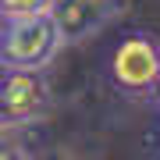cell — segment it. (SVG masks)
Instances as JSON below:
<instances>
[{
    "mask_svg": "<svg viewBox=\"0 0 160 160\" xmlns=\"http://www.w3.org/2000/svg\"><path fill=\"white\" fill-rule=\"evenodd\" d=\"M61 46H64V39L50 14L4 18V25H0V68L43 71L61 53Z\"/></svg>",
    "mask_w": 160,
    "mask_h": 160,
    "instance_id": "1",
    "label": "cell"
},
{
    "mask_svg": "<svg viewBox=\"0 0 160 160\" xmlns=\"http://www.w3.org/2000/svg\"><path fill=\"white\" fill-rule=\"evenodd\" d=\"M110 82L128 96H146L160 82V39L149 32H128L107 61Z\"/></svg>",
    "mask_w": 160,
    "mask_h": 160,
    "instance_id": "2",
    "label": "cell"
},
{
    "mask_svg": "<svg viewBox=\"0 0 160 160\" xmlns=\"http://www.w3.org/2000/svg\"><path fill=\"white\" fill-rule=\"evenodd\" d=\"M4 128H22L50 110V82L43 71L4 68Z\"/></svg>",
    "mask_w": 160,
    "mask_h": 160,
    "instance_id": "3",
    "label": "cell"
},
{
    "mask_svg": "<svg viewBox=\"0 0 160 160\" xmlns=\"http://www.w3.org/2000/svg\"><path fill=\"white\" fill-rule=\"evenodd\" d=\"M118 7L121 0H53L50 18L57 22V32L64 43H82L96 36L118 14Z\"/></svg>",
    "mask_w": 160,
    "mask_h": 160,
    "instance_id": "4",
    "label": "cell"
},
{
    "mask_svg": "<svg viewBox=\"0 0 160 160\" xmlns=\"http://www.w3.org/2000/svg\"><path fill=\"white\" fill-rule=\"evenodd\" d=\"M53 0H0V18H29V14H50Z\"/></svg>",
    "mask_w": 160,
    "mask_h": 160,
    "instance_id": "5",
    "label": "cell"
},
{
    "mask_svg": "<svg viewBox=\"0 0 160 160\" xmlns=\"http://www.w3.org/2000/svg\"><path fill=\"white\" fill-rule=\"evenodd\" d=\"M0 160H32V153L18 139H0Z\"/></svg>",
    "mask_w": 160,
    "mask_h": 160,
    "instance_id": "6",
    "label": "cell"
},
{
    "mask_svg": "<svg viewBox=\"0 0 160 160\" xmlns=\"http://www.w3.org/2000/svg\"><path fill=\"white\" fill-rule=\"evenodd\" d=\"M0 96H4V68H0ZM0 128H4V100H0Z\"/></svg>",
    "mask_w": 160,
    "mask_h": 160,
    "instance_id": "7",
    "label": "cell"
},
{
    "mask_svg": "<svg viewBox=\"0 0 160 160\" xmlns=\"http://www.w3.org/2000/svg\"><path fill=\"white\" fill-rule=\"evenodd\" d=\"M32 160H68V157H61V153H46V157H32Z\"/></svg>",
    "mask_w": 160,
    "mask_h": 160,
    "instance_id": "8",
    "label": "cell"
},
{
    "mask_svg": "<svg viewBox=\"0 0 160 160\" xmlns=\"http://www.w3.org/2000/svg\"><path fill=\"white\" fill-rule=\"evenodd\" d=\"M153 92H157V103H160V82H157V89H153Z\"/></svg>",
    "mask_w": 160,
    "mask_h": 160,
    "instance_id": "9",
    "label": "cell"
}]
</instances>
